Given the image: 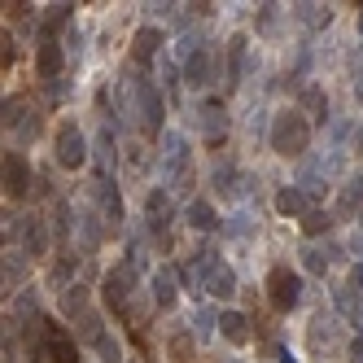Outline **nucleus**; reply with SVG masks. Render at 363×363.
<instances>
[{"instance_id": "9d476101", "label": "nucleus", "mask_w": 363, "mask_h": 363, "mask_svg": "<svg viewBox=\"0 0 363 363\" xmlns=\"http://www.w3.org/2000/svg\"><path fill=\"white\" fill-rule=\"evenodd\" d=\"M197 123H201V136L211 145H219L228 136V110L219 106V101H206V106L197 110Z\"/></svg>"}, {"instance_id": "f8f14e48", "label": "nucleus", "mask_w": 363, "mask_h": 363, "mask_svg": "<svg viewBox=\"0 0 363 363\" xmlns=\"http://www.w3.org/2000/svg\"><path fill=\"white\" fill-rule=\"evenodd\" d=\"M276 215H280V219H306V215H311V197H306L298 184L280 189V193H276Z\"/></svg>"}, {"instance_id": "aec40b11", "label": "nucleus", "mask_w": 363, "mask_h": 363, "mask_svg": "<svg viewBox=\"0 0 363 363\" xmlns=\"http://www.w3.org/2000/svg\"><path fill=\"white\" fill-rule=\"evenodd\" d=\"M184 223L197 228V232H215V228H219V215H215L211 201H189V206H184Z\"/></svg>"}, {"instance_id": "b1692460", "label": "nucleus", "mask_w": 363, "mask_h": 363, "mask_svg": "<svg viewBox=\"0 0 363 363\" xmlns=\"http://www.w3.org/2000/svg\"><path fill=\"white\" fill-rule=\"evenodd\" d=\"M31 118V106H27V96H5V127L9 132H18L22 123Z\"/></svg>"}, {"instance_id": "cd10ccee", "label": "nucleus", "mask_w": 363, "mask_h": 363, "mask_svg": "<svg viewBox=\"0 0 363 363\" xmlns=\"http://www.w3.org/2000/svg\"><path fill=\"white\" fill-rule=\"evenodd\" d=\"M171 359L175 363H189V342H184V337H175V342H171Z\"/></svg>"}, {"instance_id": "7ed1b4c3", "label": "nucleus", "mask_w": 363, "mask_h": 363, "mask_svg": "<svg viewBox=\"0 0 363 363\" xmlns=\"http://www.w3.org/2000/svg\"><path fill=\"white\" fill-rule=\"evenodd\" d=\"M201 254V289L211 298H232L237 294V272H232V263H223V258H215L211 250H197Z\"/></svg>"}, {"instance_id": "1a4fd4ad", "label": "nucleus", "mask_w": 363, "mask_h": 363, "mask_svg": "<svg viewBox=\"0 0 363 363\" xmlns=\"http://www.w3.org/2000/svg\"><path fill=\"white\" fill-rule=\"evenodd\" d=\"M62 66H66L62 44H57V40H48V35H40V48H35V74H40V79H57Z\"/></svg>"}, {"instance_id": "c756f323", "label": "nucleus", "mask_w": 363, "mask_h": 363, "mask_svg": "<svg viewBox=\"0 0 363 363\" xmlns=\"http://www.w3.org/2000/svg\"><path fill=\"white\" fill-rule=\"evenodd\" d=\"M354 96H359V106H363V53H359V70H354Z\"/></svg>"}, {"instance_id": "4468645a", "label": "nucleus", "mask_w": 363, "mask_h": 363, "mask_svg": "<svg viewBox=\"0 0 363 363\" xmlns=\"http://www.w3.org/2000/svg\"><path fill=\"white\" fill-rule=\"evenodd\" d=\"M158 48H162V27H140L136 40H132V62L149 66L153 57H158Z\"/></svg>"}, {"instance_id": "ddd939ff", "label": "nucleus", "mask_w": 363, "mask_h": 363, "mask_svg": "<svg viewBox=\"0 0 363 363\" xmlns=\"http://www.w3.org/2000/svg\"><path fill=\"white\" fill-rule=\"evenodd\" d=\"M153 289V306H175V294H179V272L175 267H158L149 280Z\"/></svg>"}, {"instance_id": "0eeeda50", "label": "nucleus", "mask_w": 363, "mask_h": 363, "mask_svg": "<svg viewBox=\"0 0 363 363\" xmlns=\"http://www.w3.org/2000/svg\"><path fill=\"white\" fill-rule=\"evenodd\" d=\"M0 184H5V197L9 201H22L31 189V167L18 149H5V162H0Z\"/></svg>"}, {"instance_id": "6e6552de", "label": "nucleus", "mask_w": 363, "mask_h": 363, "mask_svg": "<svg viewBox=\"0 0 363 363\" xmlns=\"http://www.w3.org/2000/svg\"><path fill=\"white\" fill-rule=\"evenodd\" d=\"M179 74H184V79H179L184 88H206L219 74V53H215V48H206V53H197L193 62L179 66Z\"/></svg>"}, {"instance_id": "473e14b6", "label": "nucleus", "mask_w": 363, "mask_h": 363, "mask_svg": "<svg viewBox=\"0 0 363 363\" xmlns=\"http://www.w3.org/2000/svg\"><path fill=\"white\" fill-rule=\"evenodd\" d=\"M359 35H363V5H359Z\"/></svg>"}, {"instance_id": "7c9ffc66", "label": "nucleus", "mask_w": 363, "mask_h": 363, "mask_svg": "<svg viewBox=\"0 0 363 363\" xmlns=\"http://www.w3.org/2000/svg\"><path fill=\"white\" fill-rule=\"evenodd\" d=\"M346 354H350V363H363V337H354V342H350V350H346Z\"/></svg>"}, {"instance_id": "423d86ee", "label": "nucleus", "mask_w": 363, "mask_h": 363, "mask_svg": "<svg viewBox=\"0 0 363 363\" xmlns=\"http://www.w3.org/2000/svg\"><path fill=\"white\" fill-rule=\"evenodd\" d=\"M267 302L289 315V311L302 302V276L289 272V267H272V276H267Z\"/></svg>"}, {"instance_id": "c85d7f7f", "label": "nucleus", "mask_w": 363, "mask_h": 363, "mask_svg": "<svg viewBox=\"0 0 363 363\" xmlns=\"http://www.w3.org/2000/svg\"><path fill=\"white\" fill-rule=\"evenodd\" d=\"M0 62H5V70L18 62V48H13V40H9V35H5V53H0Z\"/></svg>"}, {"instance_id": "bb28decb", "label": "nucleus", "mask_w": 363, "mask_h": 363, "mask_svg": "<svg viewBox=\"0 0 363 363\" xmlns=\"http://www.w3.org/2000/svg\"><path fill=\"white\" fill-rule=\"evenodd\" d=\"M333 228V215L328 211H311L306 219H302V232H306V237H320V232H328Z\"/></svg>"}, {"instance_id": "39448f33", "label": "nucleus", "mask_w": 363, "mask_h": 363, "mask_svg": "<svg viewBox=\"0 0 363 363\" xmlns=\"http://www.w3.org/2000/svg\"><path fill=\"white\" fill-rule=\"evenodd\" d=\"M162 118H167V110H162V88L149 84V79H140V88H136V123H140V132L145 136H162Z\"/></svg>"}, {"instance_id": "a878e982", "label": "nucleus", "mask_w": 363, "mask_h": 363, "mask_svg": "<svg viewBox=\"0 0 363 363\" xmlns=\"http://www.w3.org/2000/svg\"><path fill=\"white\" fill-rule=\"evenodd\" d=\"M92 350H96V359H101V363H123V346H118V337H110V333L101 337Z\"/></svg>"}, {"instance_id": "9b49d317", "label": "nucleus", "mask_w": 363, "mask_h": 363, "mask_svg": "<svg viewBox=\"0 0 363 363\" xmlns=\"http://www.w3.org/2000/svg\"><path fill=\"white\" fill-rule=\"evenodd\" d=\"M92 193L101 201V219H106V228H118L123 223V197H118V189L110 184V179H96Z\"/></svg>"}, {"instance_id": "20e7f679", "label": "nucleus", "mask_w": 363, "mask_h": 363, "mask_svg": "<svg viewBox=\"0 0 363 363\" xmlns=\"http://www.w3.org/2000/svg\"><path fill=\"white\" fill-rule=\"evenodd\" d=\"M132 294H136V263L127 258V263H118L106 280H101V298H106V306L110 311H127V302H132Z\"/></svg>"}, {"instance_id": "f3484780", "label": "nucleus", "mask_w": 363, "mask_h": 363, "mask_svg": "<svg viewBox=\"0 0 363 363\" xmlns=\"http://www.w3.org/2000/svg\"><path fill=\"white\" fill-rule=\"evenodd\" d=\"M245 74H250V40L237 35L228 44V84H241Z\"/></svg>"}, {"instance_id": "6ab92c4d", "label": "nucleus", "mask_w": 363, "mask_h": 363, "mask_svg": "<svg viewBox=\"0 0 363 363\" xmlns=\"http://www.w3.org/2000/svg\"><path fill=\"white\" fill-rule=\"evenodd\" d=\"M294 18L302 22L306 31H324L333 22V5H315V0H306V5H294Z\"/></svg>"}, {"instance_id": "f257e3e1", "label": "nucleus", "mask_w": 363, "mask_h": 363, "mask_svg": "<svg viewBox=\"0 0 363 363\" xmlns=\"http://www.w3.org/2000/svg\"><path fill=\"white\" fill-rule=\"evenodd\" d=\"M267 145L280 153V158H302L311 149V118L294 106V110H280L272 118V132H267Z\"/></svg>"}, {"instance_id": "412c9836", "label": "nucleus", "mask_w": 363, "mask_h": 363, "mask_svg": "<svg viewBox=\"0 0 363 363\" xmlns=\"http://www.w3.org/2000/svg\"><path fill=\"white\" fill-rule=\"evenodd\" d=\"M333 258H337V245H306L302 250V267L315 272V276H324L333 267Z\"/></svg>"}, {"instance_id": "2f4dec72", "label": "nucleus", "mask_w": 363, "mask_h": 363, "mask_svg": "<svg viewBox=\"0 0 363 363\" xmlns=\"http://www.w3.org/2000/svg\"><path fill=\"white\" fill-rule=\"evenodd\" d=\"M350 289H354V294H363V263L350 272Z\"/></svg>"}, {"instance_id": "f03ea898", "label": "nucleus", "mask_w": 363, "mask_h": 363, "mask_svg": "<svg viewBox=\"0 0 363 363\" xmlns=\"http://www.w3.org/2000/svg\"><path fill=\"white\" fill-rule=\"evenodd\" d=\"M53 153H57V162L66 167V171H79V167H88V136L79 132V123L74 118H62L57 123V132H53Z\"/></svg>"}, {"instance_id": "5701e85b", "label": "nucleus", "mask_w": 363, "mask_h": 363, "mask_svg": "<svg viewBox=\"0 0 363 363\" xmlns=\"http://www.w3.org/2000/svg\"><path fill=\"white\" fill-rule=\"evenodd\" d=\"M96 162H101V179H110V171L118 162V149H114V132H110V127H101V136H96Z\"/></svg>"}, {"instance_id": "4be33fe9", "label": "nucleus", "mask_w": 363, "mask_h": 363, "mask_svg": "<svg viewBox=\"0 0 363 363\" xmlns=\"http://www.w3.org/2000/svg\"><path fill=\"white\" fill-rule=\"evenodd\" d=\"M22 254H27V250L5 245V289H22V280H27V263H22Z\"/></svg>"}, {"instance_id": "dca6fc26", "label": "nucleus", "mask_w": 363, "mask_h": 363, "mask_svg": "<svg viewBox=\"0 0 363 363\" xmlns=\"http://www.w3.org/2000/svg\"><path fill=\"white\" fill-rule=\"evenodd\" d=\"M219 333L228 337L232 346H245L254 328H250V315H241V311H219Z\"/></svg>"}, {"instance_id": "2eb2a0df", "label": "nucleus", "mask_w": 363, "mask_h": 363, "mask_svg": "<svg viewBox=\"0 0 363 363\" xmlns=\"http://www.w3.org/2000/svg\"><path fill=\"white\" fill-rule=\"evenodd\" d=\"M298 110H302L311 123H328V96H324V88H320V84H306V88L298 92Z\"/></svg>"}, {"instance_id": "393cba45", "label": "nucleus", "mask_w": 363, "mask_h": 363, "mask_svg": "<svg viewBox=\"0 0 363 363\" xmlns=\"http://www.w3.org/2000/svg\"><path fill=\"white\" fill-rule=\"evenodd\" d=\"M70 9H74V5H48V9H44L40 22H44V35H48V40H53L57 27H70Z\"/></svg>"}, {"instance_id": "a211bd4d", "label": "nucleus", "mask_w": 363, "mask_h": 363, "mask_svg": "<svg viewBox=\"0 0 363 363\" xmlns=\"http://www.w3.org/2000/svg\"><path fill=\"white\" fill-rule=\"evenodd\" d=\"M145 215H149V223H153V228H167V223H171V215H175L171 193H167V189H149V197H145Z\"/></svg>"}]
</instances>
